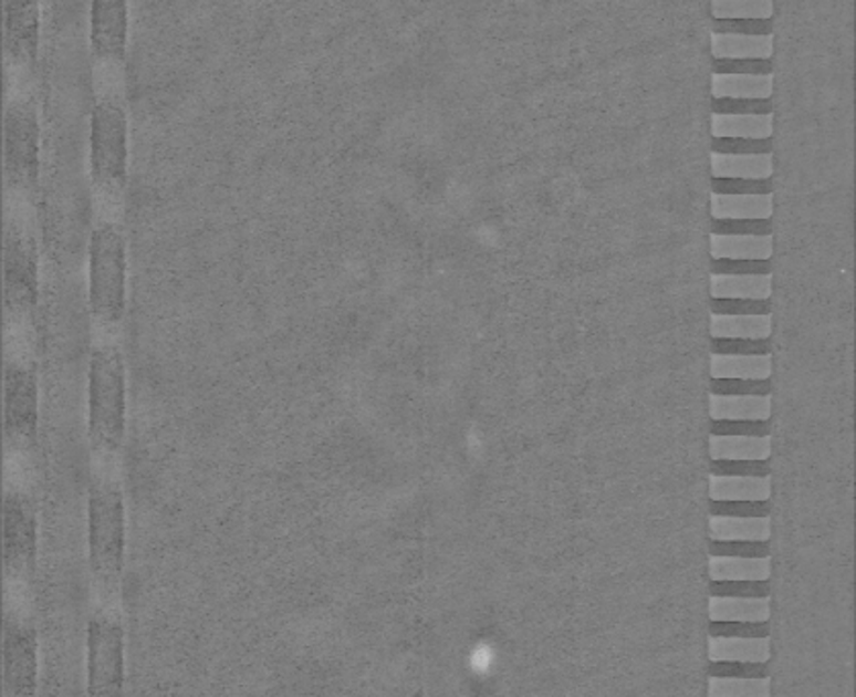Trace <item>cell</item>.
<instances>
[{"label": "cell", "mask_w": 856, "mask_h": 697, "mask_svg": "<svg viewBox=\"0 0 856 697\" xmlns=\"http://www.w3.org/2000/svg\"><path fill=\"white\" fill-rule=\"evenodd\" d=\"M127 428V368L123 350L98 342L88 356V436L103 452H117Z\"/></svg>", "instance_id": "6da1fadb"}, {"label": "cell", "mask_w": 856, "mask_h": 697, "mask_svg": "<svg viewBox=\"0 0 856 697\" xmlns=\"http://www.w3.org/2000/svg\"><path fill=\"white\" fill-rule=\"evenodd\" d=\"M88 305L101 322H119L127 305V238L107 217L88 233Z\"/></svg>", "instance_id": "7a4b0ae2"}, {"label": "cell", "mask_w": 856, "mask_h": 697, "mask_svg": "<svg viewBox=\"0 0 856 697\" xmlns=\"http://www.w3.org/2000/svg\"><path fill=\"white\" fill-rule=\"evenodd\" d=\"M127 518L119 485L94 479L88 489V563L94 576L115 587L125 569Z\"/></svg>", "instance_id": "3957f363"}, {"label": "cell", "mask_w": 856, "mask_h": 697, "mask_svg": "<svg viewBox=\"0 0 856 697\" xmlns=\"http://www.w3.org/2000/svg\"><path fill=\"white\" fill-rule=\"evenodd\" d=\"M88 139L94 180L101 185H121L129 164V115L119 94L96 96Z\"/></svg>", "instance_id": "277c9868"}, {"label": "cell", "mask_w": 856, "mask_h": 697, "mask_svg": "<svg viewBox=\"0 0 856 697\" xmlns=\"http://www.w3.org/2000/svg\"><path fill=\"white\" fill-rule=\"evenodd\" d=\"M41 123L31 98H9L4 107V176L9 187L31 188L40 178Z\"/></svg>", "instance_id": "5b68a950"}, {"label": "cell", "mask_w": 856, "mask_h": 697, "mask_svg": "<svg viewBox=\"0 0 856 697\" xmlns=\"http://www.w3.org/2000/svg\"><path fill=\"white\" fill-rule=\"evenodd\" d=\"M125 632L117 620L94 614L86 628V694L123 697Z\"/></svg>", "instance_id": "8992f818"}, {"label": "cell", "mask_w": 856, "mask_h": 697, "mask_svg": "<svg viewBox=\"0 0 856 697\" xmlns=\"http://www.w3.org/2000/svg\"><path fill=\"white\" fill-rule=\"evenodd\" d=\"M40 254L31 229L7 219L4 223V309L7 315H21L38 305Z\"/></svg>", "instance_id": "52a82bcc"}, {"label": "cell", "mask_w": 856, "mask_h": 697, "mask_svg": "<svg viewBox=\"0 0 856 697\" xmlns=\"http://www.w3.org/2000/svg\"><path fill=\"white\" fill-rule=\"evenodd\" d=\"M40 422L38 366L25 358L4 361V431L9 440H33Z\"/></svg>", "instance_id": "ba28073f"}, {"label": "cell", "mask_w": 856, "mask_h": 697, "mask_svg": "<svg viewBox=\"0 0 856 697\" xmlns=\"http://www.w3.org/2000/svg\"><path fill=\"white\" fill-rule=\"evenodd\" d=\"M38 634L13 616L2 626V677L9 697H35L38 691Z\"/></svg>", "instance_id": "9c48e42d"}, {"label": "cell", "mask_w": 856, "mask_h": 697, "mask_svg": "<svg viewBox=\"0 0 856 697\" xmlns=\"http://www.w3.org/2000/svg\"><path fill=\"white\" fill-rule=\"evenodd\" d=\"M4 566L13 575L31 573L38 561V511L21 493L4 497Z\"/></svg>", "instance_id": "30bf717a"}, {"label": "cell", "mask_w": 856, "mask_h": 697, "mask_svg": "<svg viewBox=\"0 0 856 697\" xmlns=\"http://www.w3.org/2000/svg\"><path fill=\"white\" fill-rule=\"evenodd\" d=\"M48 197V207H45V236L50 248L55 254L72 256L74 250L81 248L82 219L88 207V195L79 190L76 183H62V185H52Z\"/></svg>", "instance_id": "8fae6325"}, {"label": "cell", "mask_w": 856, "mask_h": 697, "mask_svg": "<svg viewBox=\"0 0 856 697\" xmlns=\"http://www.w3.org/2000/svg\"><path fill=\"white\" fill-rule=\"evenodd\" d=\"M129 4L127 0H93L91 41L103 58H119L127 45Z\"/></svg>", "instance_id": "7c38bea8"}, {"label": "cell", "mask_w": 856, "mask_h": 697, "mask_svg": "<svg viewBox=\"0 0 856 697\" xmlns=\"http://www.w3.org/2000/svg\"><path fill=\"white\" fill-rule=\"evenodd\" d=\"M41 9L35 0L4 2V45L17 60H31L40 45Z\"/></svg>", "instance_id": "4fadbf2b"}, {"label": "cell", "mask_w": 856, "mask_h": 697, "mask_svg": "<svg viewBox=\"0 0 856 697\" xmlns=\"http://www.w3.org/2000/svg\"><path fill=\"white\" fill-rule=\"evenodd\" d=\"M773 493L771 475L740 477V475H709L708 496L713 503H769Z\"/></svg>", "instance_id": "5bb4252c"}, {"label": "cell", "mask_w": 856, "mask_h": 697, "mask_svg": "<svg viewBox=\"0 0 856 697\" xmlns=\"http://www.w3.org/2000/svg\"><path fill=\"white\" fill-rule=\"evenodd\" d=\"M708 617L711 624H769L771 597L711 595Z\"/></svg>", "instance_id": "9a60e30c"}, {"label": "cell", "mask_w": 856, "mask_h": 697, "mask_svg": "<svg viewBox=\"0 0 856 697\" xmlns=\"http://www.w3.org/2000/svg\"><path fill=\"white\" fill-rule=\"evenodd\" d=\"M711 381L766 383L773 376L771 354H709Z\"/></svg>", "instance_id": "2e32d148"}, {"label": "cell", "mask_w": 856, "mask_h": 697, "mask_svg": "<svg viewBox=\"0 0 856 697\" xmlns=\"http://www.w3.org/2000/svg\"><path fill=\"white\" fill-rule=\"evenodd\" d=\"M711 422H769L773 395H708Z\"/></svg>", "instance_id": "e0dca14e"}, {"label": "cell", "mask_w": 856, "mask_h": 697, "mask_svg": "<svg viewBox=\"0 0 856 697\" xmlns=\"http://www.w3.org/2000/svg\"><path fill=\"white\" fill-rule=\"evenodd\" d=\"M711 583H769L773 575L771 556H720L709 554Z\"/></svg>", "instance_id": "ac0fdd59"}, {"label": "cell", "mask_w": 856, "mask_h": 697, "mask_svg": "<svg viewBox=\"0 0 856 697\" xmlns=\"http://www.w3.org/2000/svg\"><path fill=\"white\" fill-rule=\"evenodd\" d=\"M773 209V195H709L713 221H771Z\"/></svg>", "instance_id": "d6986e66"}, {"label": "cell", "mask_w": 856, "mask_h": 697, "mask_svg": "<svg viewBox=\"0 0 856 697\" xmlns=\"http://www.w3.org/2000/svg\"><path fill=\"white\" fill-rule=\"evenodd\" d=\"M708 452L711 462H769L773 438L709 434Z\"/></svg>", "instance_id": "ffe728a7"}, {"label": "cell", "mask_w": 856, "mask_h": 697, "mask_svg": "<svg viewBox=\"0 0 856 697\" xmlns=\"http://www.w3.org/2000/svg\"><path fill=\"white\" fill-rule=\"evenodd\" d=\"M709 663H740V665H769L771 636L744 638V636H709Z\"/></svg>", "instance_id": "44dd1931"}, {"label": "cell", "mask_w": 856, "mask_h": 697, "mask_svg": "<svg viewBox=\"0 0 856 697\" xmlns=\"http://www.w3.org/2000/svg\"><path fill=\"white\" fill-rule=\"evenodd\" d=\"M773 274H713L709 272L711 301H771Z\"/></svg>", "instance_id": "7402d4cb"}, {"label": "cell", "mask_w": 856, "mask_h": 697, "mask_svg": "<svg viewBox=\"0 0 856 697\" xmlns=\"http://www.w3.org/2000/svg\"><path fill=\"white\" fill-rule=\"evenodd\" d=\"M709 170L713 180H771L773 154H718L709 152Z\"/></svg>", "instance_id": "603a6c76"}, {"label": "cell", "mask_w": 856, "mask_h": 697, "mask_svg": "<svg viewBox=\"0 0 856 697\" xmlns=\"http://www.w3.org/2000/svg\"><path fill=\"white\" fill-rule=\"evenodd\" d=\"M773 127H775L773 113H749V115L711 113V122H709L713 139L766 142L773 137Z\"/></svg>", "instance_id": "cb8c5ba5"}, {"label": "cell", "mask_w": 856, "mask_h": 697, "mask_svg": "<svg viewBox=\"0 0 856 697\" xmlns=\"http://www.w3.org/2000/svg\"><path fill=\"white\" fill-rule=\"evenodd\" d=\"M711 542H769L771 516H709Z\"/></svg>", "instance_id": "d4e9b609"}, {"label": "cell", "mask_w": 856, "mask_h": 697, "mask_svg": "<svg viewBox=\"0 0 856 697\" xmlns=\"http://www.w3.org/2000/svg\"><path fill=\"white\" fill-rule=\"evenodd\" d=\"M709 256L711 260L769 262L773 258V233L771 236L709 233Z\"/></svg>", "instance_id": "484cf974"}, {"label": "cell", "mask_w": 856, "mask_h": 697, "mask_svg": "<svg viewBox=\"0 0 856 697\" xmlns=\"http://www.w3.org/2000/svg\"><path fill=\"white\" fill-rule=\"evenodd\" d=\"M713 60H764L771 62L775 35H734L711 33L709 38Z\"/></svg>", "instance_id": "4316f807"}, {"label": "cell", "mask_w": 856, "mask_h": 697, "mask_svg": "<svg viewBox=\"0 0 856 697\" xmlns=\"http://www.w3.org/2000/svg\"><path fill=\"white\" fill-rule=\"evenodd\" d=\"M713 101H771L773 74H713L711 72Z\"/></svg>", "instance_id": "83f0119b"}, {"label": "cell", "mask_w": 856, "mask_h": 697, "mask_svg": "<svg viewBox=\"0 0 856 697\" xmlns=\"http://www.w3.org/2000/svg\"><path fill=\"white\" fill-rule=\"evenodd\" d=\"M773 315H722L709 313V335L711 340H771Z\"/></svg>", "instance_id": "f1b7e54d"}, {"label": "cell", "mask_w": 856, "mask_h": 697, "mask_svg": "<svg viewBox=\"0 0 856 697\" xmlns=\"http://www.w3.org/2000/svg\"><path fill=\"white\" fill-rule=\"evenodd\" d=\"M773 0H713V21H773Z\"/></svg>", "instance_id": "f546056e"}, {"label": "cell", "mask_w": 856, "mask_h": 697, "mask_svg": "<svg viewBox=\"0 0 856 697\" xmlns=\"http://www.w3.org/2000/svg\"><path fill=\"white\" fill-rule=\"evenodd\" d=\"M708 697H771V677L709 675Z\"/></svg>", "instance_id": "4dcf8cb0"}, {"label": "cell", "mask_w": 856, "mask_h": 697, "mask_svg": "<svg viewBox=\"0 0 856 697\" xmlns=\"http://www.w3.org/2000/svg\"><path fill=\"white\" fill-rule=\"evenodd\" d=\"M713 74H773V64L764 60H713Z\"/></svg>", "instance_id": "1f68e13d"}, {"label": "cell", "mask_w": 856, "mask_h": 697, "mask_svg": "<svg viewBox=\"0 0 856 697\" xmlns=\"http://www.w3.org/2000/svg\"><path fill=\"white\" fill-rule=\"evenodd\" d=\"M711 193L720 195H773L769 180H713Z\"/></svg>", "instance_id": "d6a6232c"}, {"label": "cell", "mask_w": 856, "mask_h": 697, "mask_svg": "<svg viewBox=\"0 0 856 697\" xmlns=\"http://www.w3.org/2000/svg\"><path fill=\"white\" fill-rule=\"evenodd\" d=\"M771 221H713L711 233L720 236H771Z\"/></svg>", "instance_id": "836d02e7"}, {"label": "cell", "mask_w": 856, "mask_h": 697, "mask_svg": "<svg viewBox=\"0 0 856 697\" xmlns=\"http://www.w3.org/2000/svg\"><path fill=\"white\" fill-rule=\"evenodd\" d=\"M769 542H711L709 554L720 556H771Z\"/></svg>", "instance_id": "e575fe53"}, {"label": "cell", "mask_w": 856, "mask_h": 697, "mask_svg": "<svg viewBox=\"0 0 856 697\" xmlns=\"http://www.w3.org/2000/svg\"><path fill=\"white\" fill-rule=\"evenodd\" d=\"M771 139L766 142H747V139H713L711 142V152L718 154H737V156H749V154H771Z\"/></svg>", "instance_id": "d590c367"}, {"label": "cell", "mask_w": 856, "mask_h": 697, "mask_svg": "<svg viewBox=\"0 0 856 697\" xmlns=\"http://www.w3.org/2000/svg\"><path fill=\"white\" fill-rule=\"evenodd\" d=\"M711 352L716 354H771V340H713Z\"/></svg>", "instance_id": "8d00e7d4"}, {"label": "cell", "mask_w": 856, "mask_h": 697, "mask_svg": "<svg viewBox=\"0 0 856 697\" xmlns=\"http://www.w3.org/2000/svg\"><path fill=\"white\" fill-rule=\"evenodd\" d=\"M711 313L763 315V313H771V301H711Z\"/></svg>", "instance_id": "74e56055"}, {"label": "cell", "mask_w": 856, "mask_h": 697, "mask_svg": "<svg viewBox=\"0 0 856 697\" xmlns=\"http://www.w3.org/2000/svg\"><path fill=\"white\" fill-rule=\"evenodd\" d=\"M711 393L716 395H771V381H711Z\"/></svg>", "instance_id": "f35d334b"}, {"label": "cell", "mask_w": 856, "mask_h": 697, "mask_svg": "<svg viewBox=\"0 0 856 697\" xmlns=\"http://www.w3.org/2000/svg\"><path fill=\"white\" fill-rule=\"evenodd\" d=\"M713 33L769 35L773 33V21H713Z\"/></svg>", "instance_id": "ab89813d"}, {"label": "cell", "mask_w": 856, "mask_h": 697, "mask_svg": "<svg viewBox=\"0 0 856 697\" xmlns=\"http://www.w3.org/2000/svg\"><path fill=\"white\" fill-rule=\"evenodd\" d=\"M713 274H771L769 262H744V260H711Z\"/></svg>", "instance_id": "60d3db41"}, {"label": "cell", "mask_w": 856, "mask_h": 697, "mask_svg": "<svg viewBox=\"0 0 856 697\" xmlns=\"http://www.w3.org/2000/svg\"><path fill=\"white\" fill-rule=\"evenodd\" d=\"M711 434H723V436H771L769 422H713Z\"/></svg>", "instance_id": "b9f144b4"}, {"label": "cell", "mask_w": 856, "mask_h": 697, "mask_svg": "<svg viewBox=\"0 0 856 697\" xmlns=\"http://www.w3.org/2000/svg\"><path fill=\"white\" fill-rule=\"evenodd\" d=\"M713 113L723 115H749V113H773L771 101H713Z\"/></svg>", "instance_id": "7bdbcfd3"}, {"label": "cell", "mask_w": 856, "mask_h": 697, "mask_svg": "<svg viewBox=\"0 0 856 697\" xmlns=\"http://www.w3.org/2000/svg\"><path fill=\"white\" fill-rule=\"evenodd\" d=\"M769 624H711L709 636H744V638H761L769 636Z\"/></svg>", "instance_id": "ee69618b"}, {"label": "cell", "mask_w": 856, "mask_h": 697, "mask_svg": "<svg viewBox=\"0 0 856 697\" xmlns=\"http://www.w3.org/2000/svg\"><path fill=\"white\" fill-rule=\"evenodd\" d=\"M713 475H740V477H766L769 462H711Z\"/></svg>", "instance_id": "f6af8a7d"}]
</instances>
